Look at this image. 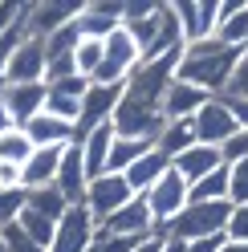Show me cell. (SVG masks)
Wrapping results in <instances>:
<instances>
[{"label":"cell","mask_w":248,"mask_h":252,"mask_svg":"<svg viewBox=\"0 0 248 252\" xmlns=\"http://www.w3.org/2000/svg\"><path fill=\"white\" fill-rule=\"evenodd\" d=\"M240 57H244V49L224 45L220 37L195 41L179 57V82H191L204 94H212V98H224L232 77H236V69H240Z\"/></svg>","instance_id":"cell-1"},{"label":"cell","mask_w":248,"mask_h":252,"mask_svg":"<svg viewBox=\"0 0 248 252\" xmlns=\"http://www.w3.org/2000/svg\"><path fill=\"white\" fill-rule=\"evenodd\" d=\"M228 216H232V203L220 199V203H187V208L179 212L175 224H167L163 232L171 236V240H208V236H224L228 232Z\"/></svg>","instance_id":"cell-2"},{"label":"cell","mask_w":248,"mask_h":252,"mask_svg":"<svg viewBox=\"0 0 248 252\" xmlns=\"http://www.w3.org/2000/svg\"><path fill=\"white\" fill-rule=\"evenodd\" d=\"M179 57H183V53H175V57H159V61H143V65L130 73V82H126V98L163 110L167 90H171V82L179 77Z\"/></svg>","instance_id":"cell-3"},{"label":"cell","mask_w":248,"mask_h":252,"mask_svg":"<svg viewBox=\"0 0 248 252\" xmlns=\"http://www.w3.org/2000/svg\"><path fill=\"white\" fill-rule=\"evenodd\" d=\"M122 98H126V86H98V82H90L86 90V98H82V114H77V138L73 143H82L86 134H94L98 126H110L114 122V110L122 106Z\"/></svg>","instance_id":"cell-4"},{"label":"cell","mask_w":248,"mask_h":252,"mask_svg":"<svg viewBox=\"0 0 248 252\" xmlns=\"http://www.w3.org/2000/svg\"><path fill=\"white\" fill-rule=\"evenodd\" d=\"M191 126H195V143H208V147H220V151H224V143H232L240 134V118H236L228 98H212L191 118Z\"/></svg>","instance_id":"cell-5"},{"label":"cell","mask_w":248,"mask_h":252,"mask_svg":"<svg viewBox=\"0 0 248 252\" xmlns=\"http://www.w3.org/2000/svg\"><path fill=\"white\" fill-rule=\"evenodd\" d=\"M130 199H134V187L126 183V175H118V171H106V175L90 179V187H86V208H90V216L98 220V228L118 208H126Z\"/></svg>","instance_id":"cell-6"},{"label":"cell","mask_w":248,"mask_h":252,"mask_svg":"<svg viewBox=\"0 0 248 252\" xmlns=\"http://www.w3.org/2000/svg\"><path fill=\"white\" fill-rule=\"evenodd\" d=\"M147 203H151V212H155V224L167 228V224H175L179 212L191 203V183L171 167V171H167V175L147 191Z\"/></svg>","instance_id":"cell-7"},{"label":"cell","mask_w":248,"mask_h":252,"mask_svg":"<svg viewBox=\"0 0 248 252\" xmlns=\"http://www.w3.org/2000/svg\"><path fill=\"white\" fill-rule=\"evenodd\" d=\"M163 126H167L163 110L143 106L134 98H122V106L114 110V134L118 138H147V143H159Z\"/></svg>","instance_id":"cell-8"},{"label":"cell","mask_w":248,"mask_h":252,"mask_svg":"<svg viewBox=\"0 0 248 252\" xmlns=\"http://www.w3.org/2000/svg\"><path fill=\"white\" fill-rule=\"evenodd\" d=\"M94 244H98V220L90 216L86 203H73V208L61 216L49 252H94Z\"/></svg>","instance_id":"cell-9"},{"label":"cell","mask_w":248,"mask_h":252,"mask_svg":"<svg viewBox=\"0 0 248 252\" xmlns=\"http://www.w3.org/2000/svg\"><path fill=\"white\" fill-rule=\"evenodd\" d=\"M86 0H29V33L33 37H53L57 29L73 25L82 17Z\"/></svg>","instance_id":"cell-10"},{"label":"cell","mask_w":248,"mask_h":252,"mask_svg":"<svg viewBox=\"0 0 248 252\" xmlns=\"http://www.w3.org/2000/svg\"><path fill=\"white\" fill-rule=\"evenodd\" d=\"M45 69H49L45 41H41V37H25L21 49L12 53V61H8L4 86H33V82H45ZM4 86H0V90H4Z\"/></svg>","instance_id":"cell-11"},{"label":"cell","mask_w":248,"mask_h":252,"mask_svg":"<svg viewBox=\"0 0 248 252\" xmlns=\"http://www.w3.org/2000/svg\"><path fill=\"white\" fill-rule=\"evenodd\" d=\"M102 232H106V236H134V240H147V236L163 232V228L155 224V212H151L147 195H134L126 208H118L110 220H106Z\"/></svg>","instance_id":"cell-12"},{"label":"cell","mask_w":248,"mask_h":252,"mask_svg":"<svg viewBox=\"0 0 248 252\" xmlns=\"http://www.w3.org/2000/svg\"><path fill=\"white\" fill-rule=\"evenodd\" d=\"M45 98H49V86L45 82H33V86H4L0 90V102H4V110L12 114V122L17 126H29L41 110H45Z\"/></svg>","instance_id":"cell-13"},{"label":"cell","mask_w":248,"mask_h":252,"mask_svg":"<svg viewBox=\"0 0 248 252\" xmlns=\"http://www.w3.org/2000/svg\"><path fill=\"white\" fill-rule=\"evenodd\" d=\"M208 102H212V94H204L199 86L179 82V77H175L171 90H167V98H163V118L167 122H191Z\"/></svg>","instance_id":"cell-14"},{"label":"cell","mask_w":248,"mask_h":252,"mask_svg":"<svg viewBox=\"0 0 248 252\" xmlns=\"http://www.w3.org/2000/svg\"><path fill=\"white\" fill-rule=\"evenodd\" d=\"M61 159H65V147H37L33 155H29V163L21 167L25 191L53 187V183H57V171H61Z\"/></svg>","instance_id":"cell-15"},{"label":"cell","mask_w":248,"mask_h":252,"mask_svg":"<svg viewBox=\"0 0 248 252\" xmlns=\"http://www.w3.org/2000/svg\"><path fill=\"white\" fill-rule=\"evenodd\" d=\"M171 167H175V171H179V175L187 179V183H199V179H208L212 171H220V167H228V163H224V151H220V147L195 143L191 151H183Z\"/></svg>","instance_id":"cell-16"},{"label":"cell","mask_w":248,"mask_h":252,"mask_svg":"<svg viewBox=\"0 0 248 252\" xmlns=\"http://www.w3.org/2000/svg\"><path fill=\"white\" fill-rule=\"evenodd\" d=\"M57 191L65 195L69 203H86V187H90V175H86V163H82V147L69 143L65 147V159H61V171H57Z\"/></svg>","instance_id":"cell-17"},{"label":"cell","mask_w":248,"mask_h":252,"mask_svg":"<svg viewBox=\"0 0 248 252\" xmlns=\"http://www.w3.org/2000/svg\"><path fill=\"white\" fill-rule=\"evenodd\" d=\"M114 122L110 126H98L94 134H86L82 143V163H86V175L90 179H98V175H106V171H110V151H114Z\"/></svg>","instance_id":"cell-18"},{"label":"cell","mask_w":248,"mask_h":252,"mask_svg":"<svg viewBox=\"0 0 248 252\" xmlns=\"http://www.w3.org/2000/svg\"><path fill=\"white\" fill-rule=\"evenodd\" d=\"M21 130L29 134V143H33V147H69L73 138H77L73 122H61V118H53V114H45V110H41L29 126H21Z\"/></svg>","instance_id":"cell-19"},{"label":"cell","mask_w":248,"mask_h":252,"mask_svg":"<svg viewBox=\"0 0 248 252\" xmlns=\"http://www.w3.org/2000/svg\"><path fill=\"white\" fill-rule=\"evenodd\" d=\"M216 37L224 45L248 49V0H220V29Z\"/></svg>","instance_id":"cell-20"},{"label":"cell","mask_w":248,"mask_h":252,"mask_svg":"<svg viewBox=\"0 0 248 252\" xmlns=\"http://www.w3.org/2000/svg\"><path fill=\"white\" fill-rule=\"evenodd\" d=\"M167 171H171V159H167V155H163L159 147H155L151 155H143V159H138V163L126 171V183L134 187V195H147L151 187L167 175Z\"/></svg>","instance_id":"cell-21"},{"label":"cell","mask_w":248,"mask_h":252,"mask_svg":"<svg viewBox=\"0 0 248 252\" xmlns=\"http://www.w3.org/2000/svg\"><path fill=\"white\" fill-rule=\"evenodd\" d=\"M155 147H159V151L167 155V159L175 163L183 151H191V147H195V126H191V122H167Z\"/></svg>","instance_id":"cell-22"},{"label":"cell","mask_w":248,"mask_h":252,"mask_svg":"<svg viewBox=\"0 0 248 252\" xmlns=\"http://www.w3.org/2000/svg\"><path fill=\"white\" fill-rule=\"evenodd\" d=\"M155 143H147V138H114V151H110V171H118V175H126V171L143 159V155H151Z\"/></svg>","instance_id":"cell-23"},{"label":"cell","mask_w":248,"mask_h":252,"mask_svg":"<svg viewBox=\"0 0 248 252\" xmlns=\"http://www.w3.org/2000/svg\"><path fill=\"white\" fill-rule=\"evenodd\" d=\"M29 208H33V212H41V216H49L53 224H61V216H65L73 203L61 195L57 187H41V191H29Z\"/></svg>","instance_id":"cell-24"},{"label":"cell","mask_w":248,"mask_h":252,"mask_svg":"<svg viewBox=\"0 0 248 252\" xmlns=\"http://www.w3.org/2000/svg\"><path fill=\"white\" fill-rule=\"evenodd\" d=\"M220 199H228V167H220V171H212L208 179L191 183V203H220Z\"/></svg>","instance_id":"cell-25"},{"label":"cell","mask_w":248,"mask_h":252,"mask_svg":"<svg viewBox=\"0 0 248 252\" xmlns=\"http://www.w3.org/2000/svg\"><path fill=\"white\" fill-rule=\"evenodd\" d=\"M77 45H82V29H77V21H73V25H65V29H57L53 37H45V53H49V61L73 57Z\"/></svg>","instance_id":"cell-26"},{"label":"cell","mask_w":248,"mask_h":252,"mask_svg":"<svg viewBox=\"0 0 248 252\" xmlns=\"http://www.w3.org/2000/svg\"><path fill=\"white\" fill-rule=\"evenodd\" d=\"M17 224H21V228H25L29 236H33V240H37L41 248H53V236H57V224H53L49 216H41V212H33V208H25Z\"/></svg>","instance_id":"cell-27"},{"label":"cell","mask_w":248,"mask_h":252,"mask_svg":"<svg viewBox=\"0 0 248 252\" xmlns=\"http://www.w3.org/2000/svg\"><path fill=\"white\" fill-rule=\"evenodd\" d=\"M37 147L29 143V134L25 130H12L0 138V163H12V167H25L29 163V155H33Z\"/></svg>","instance_id":"cell-28"},{"label":"cell","mask_w":248,"mask_h":252,"mask_svg":"<svg viewBox=\"0 0 248 252\" xmlns=\"http://www.w3.org/2000/svg\"><path fill=\"white\" fill-rule=\"evenodd\" d=\"M73 61H77V73L94 82V73L102 69V61H106V41H82L77 53H73Z\"/></svg>","instance_id":"cell-29"},{"label":"cell","mask_w":248,"mask_h":252,"mask_svg":"<svg viewBox=\"0 0 248 252\" xmlns=\"http://www.w3.org/2000/svg\"><path fill=\"white\" fill-rule=\"evenodd\" d=\"M228 199L232 208H248V159L228 163Z\"/></svg>","instance_id":"cell-30"},{"label":"cell","mask_w":248,"mask_h":252,"mask_svg":"<svg viewBox=\"0 0 248 252\" xmlns=\"http://www.w3.org/2000/svg\"><path fill=\"white\" fill-rule=\"evenodd\" d=\"M171 4H175V17H179V25H183L187 45L204 41V37H199V0H171Z\"/></svg>","instance_id":"cell-31"},{"label":"cell","mask_w":248,"mask_h":252,"mask_svg":"<svg viewBox=\"0 0 248 252\" xmlns=\"http://www.w3.org/2000/svg\"><path fill=\"white\" fill-rule=\"evenodd\" d=\"M4 252H49V248H41L21 224H8L4 228Z\"/></svg>","instance_id":"cell-32"},{"label":"cell","mask_w":248,"mask_h":252,"mask_svg":"<svg viewBox=\"0 0 248 252\" xmlns=\"http://www.w3.org/2000/svg\"><path fill=\"white\" fill-rule=\"evenodd\" d=\"M159 8H163V0H122V25H134V21H151Z\"/></svg>","instance_id":"cell-33"},{"label":"cell","mask_w":248,"mask_h":252,"mask_svg":"<svg viewBox=\"0 0 248 252\" xmlns=\"http://www.w3.org/2000/svg\"><path fill=\"white\" fill-rule=\"evenodd\" d=\"M220 29V0H199V37L212 41Z\"/></svg>","instance_id":"cell-34"},{"label":"cell","mask_w":248,"mask_h":252,"mask_svg":"<svg viewBox=\"0 0 248 252\" xmlns=\"http://www.w3.org/2000/svg\"><path fill=\"white\" fill-rule=\"evenodd\" d=\"M228 240H240V244H248V208H232V216H228Z\"/></svg>","instance_id":"cell-35"},{"label":"cell","mask_w":248,"mask_h":252,"mask_svg":"<svg viewBox=\"0 0 248 252\" xmlns=\"http://www.w3.org/2000/svg\"><path fill=\"white\" fill-rule=\"evenodd\" d=\"M248 159V130H240L232 143H224V163H244Z\"/></svg>","instance_id":"cell-36"},{"label":"cell","mask_w":248,"mask_h":252,"mask_svg":"<svg viewBox=\"0 0 248 252\" xmlns=\"http://www.w3.org/2000/svg\"><path fill=\"white\" fill-rule=\"evenodd\" d=\"M228 98H248V49H244L240 69H236V77H232V86H228Z\"/></svg>","instance_id":"cell-37"},{"label":"cell","mask_w":248,"mask_h":252,"mask_svg":"<svg viewBox=\"0 0 248 252\" xmlns=\"http://www.w3.org/2000/svg\"><path fill=\"white\" fill-rule=\"evenodd\" d=\"M17 12H21V4H12V0H0V37H4L12 25H17Z\"/></svg>","instance_id":"cell-38"},{"label":"cell","mask_w":248,"mask_h":252,"mask_svg":"<svg viewBox=\"0 0 248 252\" xmlns=\"http://www.w3.org/2000/svg\"><path fill=\"white\" fill-rule=\"evenodd\" d=\"M224 244H228V236H208V240H191L187 252H220Z\"/></svg>","instance_id":"cell-39"},{"label":"cell","mask_w":248,"mask_h":252,"mask_svg":"<svg viewBox=\"0 0 248 252\" xmlns=\"http://www.w3.org/2000/svg\"><path fill=\"white\" fill-rule=\"evenodd\" d=\"M228 102H232V110H236V118H240V130H248V98H228Z\"/></svg>","instance_id":"cell-40"},{"label":"cell","mask_w":248,"mask_h":252,"mask_svg":"<svg viewBox=\"0 0 248 252\" xmlns=\"http://www.w3.org/2000/svg\"><path fill=\"white\" fill-rule=\"evenodd\" d=\"M163 240H167V236H163V232H155L151 240H143V244H138L134 252H163Z\"/></svg>","instance_id":"cell-41"},{"label":"cell","mask_w":248,"mask_h":252,"mask_svg":"<svg viewBox=\"0 0 248 252\" xmlns=\"http://www.w3.org/2000/svg\"><path fill=\"white\" fill-rule=\"evenodd\" d=\"M12 130H21V126L12 122V114L4 110V102H0V138H4V134H12Z\"/></svg>","instance_id":"cell-42"},{"label":"cell","mask_w":248,"mask_h":252,"mask_svg":"<svg viewBox=\"0 0 248 252\" xmlns=\"http://www.w3.org/2000/svg\"><path fill=\"white\" fill-rule=\"evenodd\" d=\"M167 236V232H163ZM163 252H187V244H183V240H171V236H167V240H163Z\"/></svg>","instance_id":"cell-43"},{"label":"cell","mask_w":248,"mask_h":252,"mask_svg":"<svg viewBox=\"0 0 248 252\" xmlns=\"http://www.w3.org/2000/svg\"><path fill=\"white\" fill-rule=\"evenodd\" d=\"M220 252H248V244H240V240H228Z\"/></svg>","instance_id":"cell-44"},{"label":"cell","mask_w":248,"mask_h":252,"mask_svg":"<svg viewBox=\"0 0 248 252\" xmlns=\"http://www.w3.org/2000/svg\"><path fill=\"white\" fill-rule=\"evenodd\" d=\"M0 252H4V228H0Z\"/></svg>","instance_id":"cell-45"}]
</instances>
